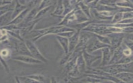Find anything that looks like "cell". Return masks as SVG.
<instances>
[{
    "label": "cell",
    "instance_id": "1",
    "mask_svg": "<svg viewBox=\"0 0 133 83\" xmlns=\"http://www.w3.org/2000/svg\"><path fill=\"white\" fill-rule=\"evenodd\" d=\"M11 15L12 12L8 11L0 16V27L6 25L7 24L9 23V22H10Z\"/></svg>",
    "mask_w": 133,
    "mask_h": 83
},
{
    "label": "cell",
    "instance_id": "2",
    "mask_svg": "<svg viewBox=\"0 0 133 83\" xmlns=\"http://www.w3.org/2000/svg\"><path fill=\"white\" fill-rule=\"evenodd\" d=\"M12 10L13 8L9 4L1 5L0 6V16L8 11H12Z\"/></svg>",
    "mask_w": 133,
    "mask_h": 83
},
{
    "label": "cell",
    "instance_id": "3",
    "mask_svg": "<svg viewBox=\"0 0 133 83\" xmlns=\"http://www.w3.org/2000/svg\"><path fill=\"white\" fill-rule=\"evenodd\" d=\"M10 54V50L6 48H3L0 50V56L4 60V59L8 58Z\"/></svg>",
    "mask_w": 133,
    "mask_h": 83
},
{
    "label": "cell",
    "instance_id": "4",
    "mask_svg": "<svg viewBox=\"0 0 133 83\" xmlns=\"http://www.w3.org/2000/svg\"><path fill=\"white\" fill-rule=\"evenodd\" d=\"M12 0H2V5L6 4H10Z\"/></svg>",
    "mask_w": 133,
    "mask_h": 83
}]
</instances>
